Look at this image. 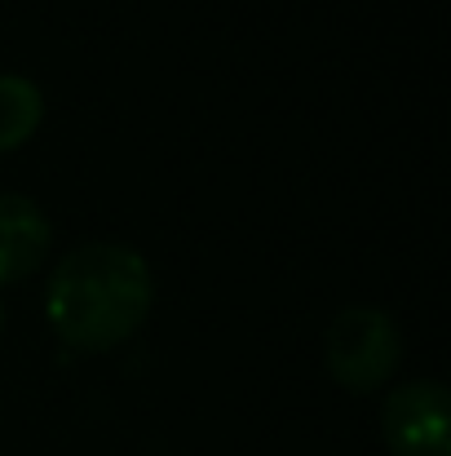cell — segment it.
I'll list each match as a JSON object with an SVG mask.
<instances>
[{"mask_svg": "<svg viewBox=\"0 0 451 456\" xmlns=\"http://www.w3.org/2000/svg\"><path fill=\"white\" fill-rule=\"evenodd\" d=\"M323 359L336 386L350 395L381 390L403 363V332L376 305H345L323 337Z\"/></svg>", "mask_w": 451, "mask_h": 456, "instance_id": "7a4b0ae2", "label": "cell"}, {"mask_svg": "<svg viewBox=\"0 0 451 456\" xmlns=\"http://www.w3.org/2000/svg\"><path fill=\"white\" fill-rule=\"evenodd\" d=\"M53 248V226L44 208L27 195L0 191V289L36 275Z\"/></svg>", "mask_w": 451, "mask_h": 456, "instance_id": "277c9868", "label": "cell"}, {"mask_svg": "<svg viewBox=\"0 0 451 456\" xmlns=\"http://www.w3.org/2000/svg\"><path fill=\"white\" fill-rule=\"evenodd\" d=\"M381 435L394 456H451V399L443 381H407L385 395Z\"/></svg>", "mask_w": 451, "mask_h": 456, "instance_id": "3957f363", "label": "cell"}, {"mask_svg": "<svg viewBox=\"0 0 451 456\" xmlns=\"http://www.w3.org/2000/svg\"><path fill=\"white\" fill-rule=\"evenodd\" d=\"M0 323H4V305H0Z\"/></svg>", "mask_w": 451, "mask_h": 456, "instance_id": "8992f818", "label": "cell"}, {"mask_svg": "<svg viewBox=\"0 0 451 456\" xmlns=\"http://www.w3.org/2000/svg\"><path fill=\"white\" fill-rule=\"evenodd\" d=\"M155 280L142 253L129 244H85L71 248L44 293V314L62 346L102 354L125 346L150 314Z\"/></svg>", "mask_w": 451, "mask_h": 456, "instance_id": "6da1fadb", "label": "cell"}, {"mask_svg": "<svg viewBox=\"0 0 451 456\" xmlns=\"http://www.w3.org/2000/svg\"><path fill=\"white\" fill-rule=\"evenodd\" d=\"M44 120V94L27 76H0V155L27 147Z\"/></svg>", "mask_w": 451, "mask_h": 456, "instance_id": "5b68a950", "label": "cell"}]
</instances>
